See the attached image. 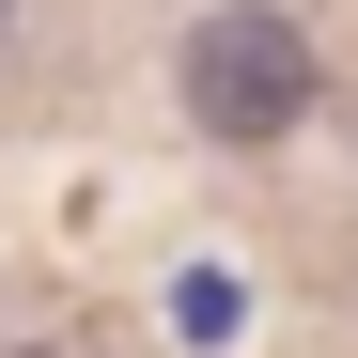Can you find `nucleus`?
I'll list each match as a JSON object with an SVG mask.
<instances>
[{
  "label": "nucleus",
  "mask_w": 358,
  "mask_h": 358,
  "mask_svg": "<svg viewBox=\"0 0 358 358\" xmlns=\"http://www.w3.org/2000/svg\"><path fill=\"white\" fill-rule=\"evenodd\" d=\"M0 16H16V0H0Z\"/></svg>",
  "instance_id": "2"
},
{
  "label": "nucleus",
  "mask_w": 358,
  "mask_h": 358,
  "mask_svg": "<svg viewBox=\"0 0 358 358\" xmlns=\"http://www.w3.org/2000/svg\"><path fill=\"white\" fill-rule=\"evenodd\" d=\"M187 109L218 141H296V109H312V31L265 16V0H218L187 31Z\"/></svg>",
  "instance_id": "1"
}]
</instances>
